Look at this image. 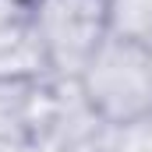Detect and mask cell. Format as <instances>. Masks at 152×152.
Returning a JSON list of instances; mask_svg holds the SVG:
<instances>
[{"label": "cell", "instance_id": "1", "mask_svg": "<svg viewBox=\"0 0 152 152\" xmlns=\"http://www.w3.org/2000/svg\"><path fill=\"white\" fill-rule=\"evenodd\" d=\"M88 106L110 127H134L152 117V42L110 36L75 78Z\"/></svg>", "mask_w": 152, "mask_h": 152}, {"label": "cell", "instance_id": "2", "mask_svg": "<svg viewBox=\"0 0 152 152\" xmlns=\"http://www.w3.org/2000/svg\"><path fill=\"white\" fill-rule=\"evenodd\" d=\"M32 28L53 78H78L110 36L106 0H32Z\"/></svg>", "mask_w": 152, "mask_h": 152}, {"label": "cell", "instance_id": "3", "mask_svg": "<svg viewBox=\"0 0 152 152\" xmlns=\"http://www.w3.org/2000/svg\"><path fill=\"white\" fill-rule=\"evenodd\" d=\"M110 32L152 42V0H106Z\"/></svg>", "mask_w": 152, "mask_h": 152}]
</instances>
